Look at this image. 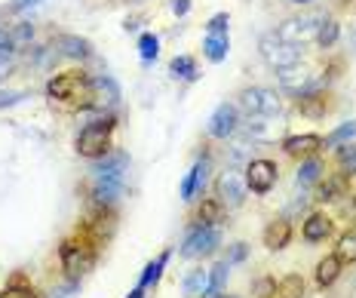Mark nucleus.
<instances>
[{
	"label": "nucleus",
	"mask_w": 356,
	"mask_h": 298,
	"mask_svg": "<svg viewBox=\"0 0 356 298\" xmlns=\"http://www.w3.org/2000/svg\"><path fill=\"white\" fill-rule=\"evenodd\" d=\"M277 80L283 89H292V93H304V89L310 86V71L304 68V65H289V68H280L277 71Z\"/></svg>",
	"instance_id": "nucleus-15"
},
{
	"label": "nucleus",
	"mask_w": 356,
	"mask_h": 298,
	"mask_svg": "<svg viewBox=\"0 0 356 298\" xmlns=\"http://www.w3.org/2000/svg\"><path fill=\"white\" fill-rule=\"evenodd\" d=\"M240 108L246 111L249 117H273L283 108V99L267 86H249L240 93Z\"/></svg>",
	"instance_id": "nucleus-4"
},
{
	"label": "nucleus",
	"mask_w": 356,
	"mask_h": 298,
	"mask_svg": "<svg viewBox=\"0 0 356 298\" xmlns=\"http://www.w3.org/2000/svg\"><path fill=\"white\" fill-rule=\"evenodd\" d=\"M332 237V219L325 212H314L304 221V240L307 243H323Z\"/></svg>",
	"instance_id": "nucleus-18"
},
{
	"label": "nucleus",
	"mask_w": 356,
	"mask_h": 298,
	"mask_svg": "<svg viewBox=\"0 0 356 298\" xmlns=\"http://www.w3.org/2000/svg\"><path fill=\"white\" fill-rule=\"evenodd\" d=\"M169 74L178 80H197L200 71H197V62L191 56H175L172 62H169Z\"/></svg>",
	"instance_id": "nucleus-28"
},
{
	"label": "nucleus",
	"mask_w": 356,
	"mask_h": 298,
	"mask_svg": "<svg viewBox=\"0 0 356 298\" xmlns=\"http://www.w3.org/2000/svg\"><path fill=\"white\" fill-rule=\"evenodd\" d=\"M117 120L114 117H99V120L86 123L77 136V154L86 160H99L111 154V141H114Z\"/></svg>",
	"instance_id": "nucleus-2"
},
{
	"label": "nucleus",
	"mask_w": 356,
	"mask_h": 298,
	"mask_svg": "<svg viewBox=\"0 0 356 298\" xmlns=\"http://www.w3.org/2000/svg\"><path fill=\"white\" fill-rule=\"evenodd\" d=\"M344 191H347L344 178H325V182H320V188H316V200H320V203H329V200L344 197Z\"/></svg>",
	"instance_id": "nucleus-29"
},
{
	"label": "nucleus",
	"mask_w": 356,
	"mask_h": 298,
	"mask_svg": "<svg viewBox=\"0 0 356 298\" xmlns=\"http://www.w3.org/2000/svg\"><path fill=\"white\" fill-rule=\"evenodd\" d=\"M289 3H310V0H289Z\"/></svg>",
	"instance_id": "nucleus-49"
},
{
	"label": "nucleus",
	"mask_w": 356,
	"mask_h": 298,
	"mask_svg": "<svg viewBox=\"0 0 356 298\" xmlns=\"http://www.w3.org/2000/svg\"><path fill=\"white\" fill-rule=\"evenodd\" d=\"M123 178H92V200L99 206H114L123 197Z\"/></svg>",
	"instance_id": "nucleus-13"
},
{
	"label": "nucleus",
	"mask_w": 356,
	"mask_h": 298,
	"mask_svg": "<svg viewBox=\"0 0 356 298\" xmlns=\"http://www.w3.org/2000/svg\"><path fill=\"white\" fill-rule=\"evenodd\" d=\"M246 178H243L236 169H227V173L218 175V182H215V194H218L221 206H227V210H236V206H243V200H246Z\"/></svg>",
	"instance_id": "nucleus-8"
},
{
	"label": "nucleus",
	"mask_w": 356,
	"mask_h": 298,
	"mask_svg": "<svg viewBox=\"0 0 356 298\" xmlns=\"http://www.w3.org/2000/svg\"><path fill=\"white\" fill-rule=\"evenodd\" d=\"M169 10H172L178 19L188 16V13H191V0H169Z\"/></svg>",
	"instance_id": "nucleus-43"
},
{
	"label": "nucleus",
	"mask_w": 356,
	"mask_h": 298,
	"mask_svg": "<svg viewBox=\"0 0 356 298\" xmlns=\"http://www.w3.org/2000/svg\"><path fill=\"white\" fill-rule=\"evenodd\" d=\"M277 295L280 298H304V280L298 274H286V277L277 283Z\"/></svg>",
	"instance_id": "nucleus-32"
},
{
	"label": "nucleus",
	"mask_w": 356,
	"mask_h": 298,
	"mask_svg": "<svg viewBox=\"0 0 356 298\" xmlns=\"http://www.w3.org/2000/svg\"><path fill=\"white\" fill-rule=\"evenodd\" d=\"M43 0H16V3H13V10L16 13H22V10H31V6H40Z\"/></svg>",
	"instance_id": "nucleus-44"
},
{
	"label": "nucleus",
	"mask_w": 356,
	"mask_h": 298,
	"mask_svg": "<svg viewBox=\"0 0 356 298\" xmlns=\"http://www.w3.org/2000/svg\"><path fill=\"white\" fill-rule=\"evenodd\" d=\"M277 178H280V166L267 157H258L246 166V188L252 194H258V197H261V194H270L273 185H277Z\"/></svg>",
	"instance_id": "nucleus-7"
},
{
	"label": "nucleus",
	"mask_w": 356,
	"mask_h": 298,
	"mask_svg": "<svg viewBox=\"0 0 356 298\" xmlns=\"http://www.w3.org/2000/svg\"><path fill=\"white\" fill-rule=\"evenodd\" d=\"M129 169V154L111 151L105 157L92 160V178H123Z\"/></svg>",
	"instance_id": "nucleus-12"
},
{
	"label": "nucleus",
	"mask_w": 356,
	"mask_h": 298,
	"mask_svg": "<svg viewBox=\"0 0 356 298\" xmlns=\"http://www.w3.org/2000/svg\"><path fill=\"white\" fill-rule=\"evenodd\" d=\"M169 258H172V249H163L160 256L154 258V262L142 271V277H138V289H151V286H157L160 277H163V267L169 265Z\"/></svg>",
	"instance_id": "nucleus-22"
},
{
	"label": "nucleus",
	"mask_w": 356,
	"mask_h": 298,
	"mask_svg": "<svg viewBox=\"0 0 356 298\" xmlns=\"http://www.w3.org/2000/svg\"><path fill=\"white\" fill-rule=\"evenodd\" d=\"M350 49H356V22L350 25Z\"/></svg>",
	"instance_id": "nucleus-46"
},
{
	"label": "nucleus",
	"mask_w": 356,
	"mask_h": 298,
	"mask_svg": "<svg viewBox=\"0 0 356 298\" xmlns=\"http://www.w3.org/2000/svg\"><path fill=\"white\" fill-rule=\"evenodd\" d=\"M338 37H341V25L335 19H323L320 22V31H316V43H320L323 49H329V47H335L338 43Z\"/></svg>",
	"instance_id": "nucleus-31"
},
{
	"label": "nucleus",
	"mask_w": 356,
	"mask_h": 298,
	"mask_svg": "<svg viewBox=\"0 0 356 298\" xmlns=\"http://www.w3.org/2000/svg\"><path fill=\"white\" fill-rule=\"evenodd\" d=\"M206 298H231V295H221V292H209Z\"/></svg>",
	"instance_id": "nucleus-47"
},
{
	"label": "nucleus",
	"mask_w": 356,
	"mask_h": 298,
	"mask_svg": "<svg viewBox=\"0 0 356 298\" xmlns=\"http://www.w3.org/2000/svg\"><path fill=\"white\" fill-rule=\"evenodd\" d=\"M227 53H231V40H227V34H206L203 40V56L209 58V62H225Z\"/></svg>",
	"instance_id": "nucleus-23"
},
{
	"label": "nucleus",
	"mask_w": 356,
	"mask_h": 298,
	"mask_svg": "<svg viewBox=\"0 0 356 298\" xmlns=\"http://www.w3.org/2000/svg\"><path fill=\"white\" fill-rule=\"evenodd\" d=\"M92 89H95V105L92 108H114L117 102H120V86L114 84V77H95L92 80Z\"/></svg>",
	"instance_id": "nucleus-19"
},
{
	"label": "nucleus",
	"mask_w": 356,
	"mask_h": 298,
	"mask_svg": "<svg viewBox=\"0 0 356 298\" xmlns=\"http://www.w3.org/2000/svg\"><path fill=\"white\" fill-rule=\"evenodd\" d=\"M126 298H145V289H138V286H136V289H132V292L126 295Z\"/></svg>",
	"instance_id": "nucleus-45"
},
{
	"label": "nucleus",
	"mask_w": 356,
	"mask_h": 298,
	"mask_svg": "<svg viewBox=\"0 0 356 298\" xmlns=\"http://www.w3.org/2000/svg\"><path fill=\"white\" fill-rule=\"evenodd\" d=\"M323 178V163L316 160V157H307L301 163V169H298V178H295V182H298V188L304 191V188H310V185H316Z\"/></svg>",
	"instance_id": "nucleus-27"
},
{
	"label": "nucleus",
	"mask_w": 356,
	"mask_h": 298,
	"mask_svg": "<svg viewBox=\"0 0 356 298\" xmlns=\"http://www.w3.org/2000/svg\"><path fill=\"white\" fill-rule=\"evenodd\" d=\"M236 126H240V117H236V108L234 105H218L212 111V117H209V136L212 139H231L234 132H236Z\"/></svg>",
	"instance_id": "nucleus-11"
},
{
	"label": "nucleus",
	"mask_w": 356,
	"mask_h": 298,
	"mask_svg": "<svg viewBox=\"0 0 356 298\" xmlns=\"http://www.w3.org/2000/svg\"><path fill=\"white\" fill-rule=\"evenodd\" d=\"M298 111L310 120H323L329 111V93H298Z\"/></svg>",
	"instance_id": "nucleus-16"
},
{
	"label": "nucleus",
	"mask_w": 356,
	"mask_h": 298,
	"mask_svg": "<svg viewBox=\"0 0 356 298\" xmlns=\"http://www.w3.org/2000/svg\"><path fill=\"white\" fill-rule=\"evenodd\" d=\"M25 99V93H16V89H0V108H13Z\"/></svg>",
	"instance_id": "nucleus-41"
},
{
	"label": "nucleus",
	"mask_w": 356,
	"mask_h": 298,
	"mask_svg": "<svg viewBox=\"0 0 356 298\" xmlns=\"http://www.w3.org/2000/svg\"><path fill=\"white\" fill-rule=\"evenodd\" d=\"M341 267H344V262H341L338 256H325L323 262L316 265V286H320V289H329L332 283L341 277Z\"/></svg>",
	"instance_id": "nucleus-24"
},
{
	"label": "nucleus",
	"mask_w": 356,
	"mask_h": 298,
	"mask_svg": "<svg viewBox=\"0 0 356 298\" xmlns=\"http://www.w3.org/2000/svg\"><path fill=\"white\" fill-rule=\"evenodd\" d=\"M47 95L53 102H65V105H77V108H92L95 105L92 80L80 71L56 74V77L47 84Z\"/></svg>",
	"instance_id": "nucleus-1"
},
{
	"label": "nucleus",
	"mask_w": 356,
	"mask_h": 298,
	"mask_svg": "<svg viewBox=\"0 0 356 298\" xmlns=\"http://www.w3.org/2000/svg\"><path fill=\"white\" fill-rule=\"evenodd\" d=\"M95 246L92 240H86V237H80V240H65L62 246H58V262H62L65 274L74 280L86 277L89 271L95 267Z\"/></svg>",
	"instance_id": "nucleus-3"
},
{
	"label": "nucleus",
	"mask_w": 356,
	"mask_h": 298,
	"mask_svg": "<svg viewBox=\"0 0 356 298\" xmlns=\"http://www.w3.org/2000/svg\"><path fill=\"white\" fill-rule=\"evenodd\" d=\"M258 53H261V58H264L267 65H270L273 71L289 68V65H295V62L301 58V49L295 47V43L280 40L277 34H264L261 43H258Z\"/></svg>",
	"instance_id": "nucleus-6"
},
{
	"label": "nucleus",
	"mask_w": 356,
	"mask_h": 298,
	"mask_svg": "<svg viewBox=\"0 0 356 298\" xmlns=\"http://www.w3.org/2000/svg\"><path fill=\"white\" fill-rule=\"evenodd\" d=\"M209 173H212V163H209V157L197 160L194 166H191L188 173H184V178H181V188H178V197H181V200H194V197H200V194L206 191Z\"/></svg>",
	"instance_id": "nucleus-10"
},
{
	"label": "nucleus",
	"mask_w": 356,
	"mask_h": 298,
	"mask_svg": "<svg viewBox=\"0 0 356 298\" xmlns=\"http://www.w3.org/2000/svg\"><path fill=\"white\" fill-rule=\"evenodd\" d=\"M77 292H80V280H74V277H71L62 289H56L53 298H77Z\"/></svg>",
	"instance_id": "nucleus-42"
},
{
	"label": "nucleus",
	"mask_w": 356,
	"mask_h": 298,
	"mask_svg": "<svg viewBox=\"0 0 356 298\" xmlns=\"http://www.w3.org/2000/svg\"><path fill=\"white\" fill-rule=\"evenodd\" d=\"M338 163L347 169V173H356V141L338 148Z\"/></svg>",
	"instance_id": "nucleus-37"
},
{
	"label": "nucleus",
	"mask_w": 356,
	"mask_h": 298,
	"mask_svg": "<svg viewBox=\"0 0 356 298\" xmlns=\"http://www.w3.org/2000/svg\"><path fill=\"white\" fill-rule=\"evenodd\" d=\"M320 22L323 16H298V19H289L280 25L277 37L286 43H295V47H301V43H307L310 37H316V31H320Z\"/></svg>",
	"instance_id": "nucleus-9"
},
{
	"label": "nucleus",
	"mask_w": 356,
	"mask_h": 298,
	"mask_svg": "<svg viewBox=\"0 0 356 298\" xmlns=\"http://www.w3.org/2000/svg\"><path fill=\"white\" fill-rule=\"evenodd\" d=\"M58 49L71 58H86L89 56V43L83 40V37H74V34H65L62 40H58Z\"/></svg>",
	"instance_id": "nucleus-30"
},
{
	"label": "nucleus",
	"mask_w": 356,
	"mask_h": 298,
	"mask_svg": "<svg viewBox=\"0 0 356 298\" xmlns=\"http://www.w3.org/2000/svg\"><path fill=\"white\" fill-rule=\"evenodd\" d=\"M231 28V16L227 13H215V16L206 22V34H227Z\"/></svg>",
	"instance_id": "nucleus-39"
},
{
	"label": "nucleus",
	"mask_w": 356,
	"mask_h": 298,
	"mask_svg": "<svg viewBox=\"0 0 356 298\" xmlns=\"http://www.w3.org/2000/svg\"><path fill=\"white\" fill-rule=\"evenodd\" d=\"M0 298H40V295H37V289L28 283L25 274H16V277L6 283V289L0 292Z\"/></svg>",
	"instance_id": "nucleus-25"
},
{
	"label": "nucleus",
	"mask_w": 356,
	"mask_h": 298,
	"mask_svg": "<svg viewBox=\"0 0 356 298\" xmlns=\"http://www.w3.org/2000/svg\"><path fill=\"white\" fill-rule=\"evenodd\" d=\"M227 277H231V265L218 262L215 267H209V292H225Z\"/></svg>",
	"instance_id": "nucleus-34"
},
{
	"label": "nucleus",
	"mask_w": 356,
	"mask_h": 298,
	"mask_svg": "<svg viewBox=\"0 0 356 298\" xmlns=\"http://www.w3.org/2000/svg\"><path fill=\"white\" fill-rule=\"evenodd\" d=\"M6 37H10V43H13V47L19 49V47H25V43H31V37H34V28L28 25V22H22V25L16 28V31H10Z\"/></svg>",
	"instance_id": "nucleus-38"
},
{
	"label": "nucleus",
	"mask_w": 356,
	"mask_h": 298,
	"mask_svg": "<svg viewBox=\"0 0 356 298\" xmlns=\"http://www.w3.org/2000/svg\"><path fill=\"white\" fill-rule=\"evenodd\" d=\"M181 289H184V298H206V295H209V271L194 267V271L184 277Z\"/></svg>",
	"instance_id": "nucleus-21"
},
{
	"label": "nucleus",
	"mask_w": 356,
	"mask_h": 298,
	"mask_svg": "<svg viewBox=\"0 0 356 298\" xmlns=\"http://www.w3.org/2000/svg\"><path fill=\"white\" fill-rule=\"evenodd\" d=\"M218 243H221V234H218V228H209V225H194L188 230V237H184V243H181V258H206V256H212L215 249H218Z\"/></svg>",
	"instance_id": "nucleus-5"
},
{
	"label": "nucleus",
	"mask_w": 356,
	"mask_h": 298,
	"mask_svg": "<svg viewBox=\"0 0 356 298\" xmlns=\"http://www.w3.org/2000/svg\"><path fill=\"white\" fill-rule=\"evenodd\" d=\"M252 295L255 298H277V280L273 277H258L252 283Z\"/></svg>",
	"instance_id": "nucleus-36"
},
{
	"label": "nucleus",
	"mask_w": 356,
	"mask_h": 298,
	"mask_svg": "<svg viewBox=\"0 0 356 298\" xmlns=\"http://www.w3.org/2000/svg\"><path fill=\"white\" fill-rule=\"evenodd\" d=\"M350 141H356V120L335 126V130L323 139V148H341V145H350Z\"/></svg>",
	"instance_id": "nucleus-26"
},
{
	"label": "nucleus",
	"mask_w": 356,
	"mask_h": 298,
	"mask_svg": "<svg viewBox=\"0 0 356 298\" xmlns=\"http://www.w3.org/2000/svg\"><path fill=\"white\" fill-rule=\"evenodd\" d=\"M246 256H249V246H246V243H234L231 249H227V258H225V262H227V265L246 262Z\"/></svg>",
	"instance_id": "nucleus-40"
},
{
	"label": "nucleus",
	"mask_w": 356,
	"mask_h": 298,
	"mask_svg": "<svg viewBox=\"0 0 356 298\" xmlns=\"http://www.w3.org/2000/svg\"><path fill=\"white\" fill-rule=\"evenodd\" d=\"M221 219H225V206H221V200H218V197H206L203 203L197 206V212H194V221H197V225H209V228H215Z\"/></svg>",
	"instance_id": "nucleus-20"
},
{
	"label": "nucleus",
	"mask_w": 356,
	"mask_h": 298,
	"mask_svg": "<svg viewBox=\"0 0 356 298\" xmlns=\"http://www.w3.org/2000/svg\"><path fill=\"white\" fill-rule=\"evenodd\" d=\"M335 256H338L344 265H353V262H356V230H353V234H344V237H341Z\"/></svg>",
	"instance_id": "nucleus-35"
},
{
	"label": "nucleus",
	"mask_w": 356,
	"mask_h": 298,
	"mask_svg": "<svg viewBox=\"0 0 356 298\" xmlns=\"http://www.w3.org/2000/svg\"><path fill=\"white\" fill-rule=\"evenodd\" d=\"M6 40V31H3V28H0V43H3Z\"/></svg>",
	"instance_id": "nucleus-48"
},
{
	"label": "nucleus",
	"mask_w": 356,
	"mask_h": 298,
	"mask_svg": "<svg viewBox=\"0 0 356 298\" xmlns=\"http://www.w3.org/2000/svg\"><path fill=\"white\" fill-rule=\"evenodd\" d=\"M289 243H292V225H289L286 219H277L264 228V246L267 249L280 252V249H286Z\"/></svg>",
	"instance_id": "nucleus-17"
},
{
	"label": "nucleus",
	"mask_w": 356,
	"mask_h": 298,
	"mask_svg": "<svg viewBox=\"0 0 356 298\" xmlns=\"http://www.w3.org/2000/svg\"><path fill=\"white\" fill-rule=\"evenodd\" d=\"M283 151L289 157H314L316 151H323V139L307 132V136H289L283 139Z\"/></svg>",
	"instance_id": "nucleus-14"
},
{
	"label": "nucleus",
	"mask_w": 356,
	"mask_h": 298,
	"mask_svg": "<svg viewBox=\"0 0 356 298\" xmlns=\"http://www.w3.org/2000/svg\"><path fill=\"white\" fill-rule=\"evenodd\" d=\"M138 56H142V62H154V58L160 56V37L145 31L138 37Z\"/></svg>",
	"instance_id": "nucleus-33"
}]
</instances>
